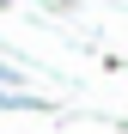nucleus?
<instances>
[{"label": "nucleus", "instance_id": "f257e3e1", "mask_svg": "<svg viewBox=\"0 0 128 134\" xmlns=\"http://www.w3.org/2000/svg\"><path fill=\"white\" fill-rule=\"evenodd\" d=\"M0 110H49V98H37V92H18V85H0Z\"/></svg>", "mask_w": 128, "mask_h": 134}, {"label": "nucleus", "instance_id": "f03ea898", "mask_svg": "<svg viewBox=\"0 0 128 134\" xmlns=\"http://www.w3.org/2000/svg\"><path fill=\"white\" fill-rule=\"evenodd\" d=\"M0 85H18V67H6V61H0Z\"/></svg>", "mask_w": 128, "mask_h": 134}]
</instances>
